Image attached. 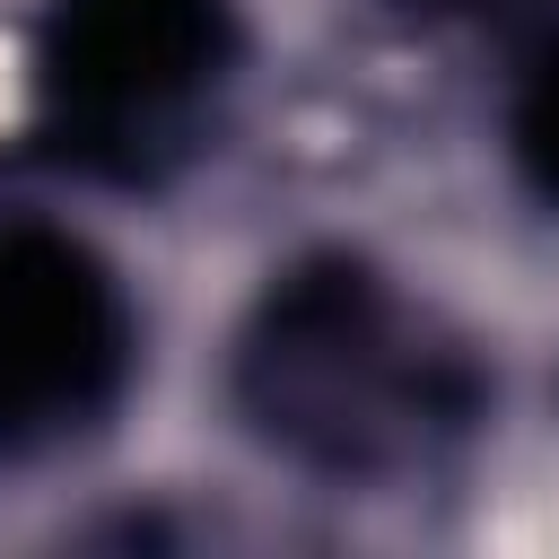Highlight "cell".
<instances>
[{
	"label": "cell",
	"instance_id": "4",
	"mask_svg": "<svg viewBox=\"0 0 559 559\" xmlns=\"http://www.w3.org/2000/svg\"><path fill=\"white\" fill-rule=\"evenodd\" d=\"M507 157L524 175V192L559 218V26L524 52L515 96H507Z\"/></svg>",
	"mask_w": 559,
	"mask_h": 559
},
{
	"label": "cell",
	"instance_id": "5",
	"mask_svg": "<svg viewBox=\"0 0 559 559\" xmlns=\"http://www.w3.org/2000/svg\"><path fill=\"white\" fill-rule=\"evenodd\" d=\"M411 17H428V26H515V17H533V0H402Z\"/></svg>",
	"mask_w": 559,
	"mask_h": 559
},
{
	"label": "cell",
	"instance_id": "1",
	"mask_svg": "<svg viewBox=\"0 0 559 559\" xmlns=\"http://www.w3.org/2000/svg\"><path fill=\"white\" fill-rule=\"evenodd\" d=\"M236 428L332 489L437 472L489 419V367L384 262L314 245L262 280L227 349Z\"/></svg>",
	"mask_w": 559,
	"mask_h": 559
},
{
	"label": "cell",
	"instance_id": "2",
	"mask_svg": "<svg viewBox=\"0 0 559 559\" xmlns=\"http://www.w3.org/2000/svg\"><path fill=\"white\" fill-rule=\"evenodd\" d=\"M236 0H44L26 52V140L87 183H166L236 87Z\"/></svg>",
	"mask_w": 559,
	"mask_h": 559
},
{
	"label": "cell",
	"instance_id": "3",
	"mask_svg": "<svg viewBox=\"0 0 559 559\" xmlns=\"http://www.w3.org/2000/svg\"><path fill=\"white\" fill-rule=\"evenodd\" d=\"M140 376L122 271L61 218H0V463H52L114 428Z\"/></svg>",
	"mask_w": 559,
	"mask_h": 559
}]
</instances>
